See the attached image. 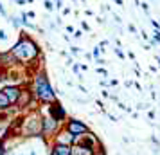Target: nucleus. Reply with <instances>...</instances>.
I'll return each mask as SVG.
<instances>
[{
	"mask_svg": "<svg viewBox=\"0 0 160 155\" xmlns=\"http://www.w3.org/2000/svg\"><path fill=\"white\" fill-rule=\"evenodd\" d=\"M11 54L15 56L22 65L31 67L32 63H36L40 58H43L40 45L34 42V38H31L25 31H20V36L16 40V44L9 49Z\"/></svg>",
	"mask_w": 160,
	"mask_h": 155,
	"instance_id": "f257e3e1",
	"label": "nucleus"
},
{
	"mask_svg": "<svg viewBox=\"0 0 160 155\" xmlns=\"http://www.w3.org/2000/svg\"><path fill=\"white\" fill-rule=\"evenodd\" d=\"M27 85H29V89H31V92H32L34 99H36L40 105H51L52 101L58 99L56 90L52 87L49 76H47V72H45L42 67L31 72V83H27Z\"/></svg>",
	"mask_w": 160,
	"mask_h": 155,
	"instance_id": "f03ea898",
	"label": "nucleus"
},
{
	"mask_svg": "<svg viewBox=\"0 0 160 155\" xmlns=\"http://www.w3.org/2000/svg\"><path fill=\"white\" fill-rule=\"evenodd\" d=\"M42 110L40 108H31L25 116L18 119V125H11L15 130L16 137L22 139H32V137H42Z\"/></svg>",
	"mask_w": 160,
	"mask_h": 155,
	"instance_id": "7ed1b4c3",
	"label": "nucleus"
},
{
	"mask_svg": "<svg viewBox=\"0 0 160 155\" xmlns=\"http://www.w3.org/2000/svg\"><path fill=\"white\" fill-rule=\"evenodd\" d=\"M61 123L59 121H56V119H52L49 114L47 116H42V139L49 144L52 139H54V135L59 132V128H61Z\"/></svg>",
	"mask_w": 160,
	"mask_h": 155,
	"instance_id": "20e7f679",
	"label": "nucleus"
},
{
	"mask_svg": "<svg viewBox=\"0 0 160 155\" xmlns=\"http://www.w3.org/2000/svg\"><path fill=\"white\" fill-rule=\"evenodd\" d=\"M36 105H38V101L34 99V96H32L29 85H23L22 92H20V96H18V99H16V103H15L16 110H31V108H38Z\"/></svg>",
	"mask_w": 160,
	"mask_h": 155,
	"instance_id": "39448f33",
	"label": "nucleus"
},
{
	"mask_svg": "<svg viewBox=\"0 0 160 155\" xmlns=\"http://www.w3.org/2000/svg\"><path fill=\"white\" fill-rule=\"evenodd\" d=\"M63 126H65L72 135H76V137H79V135H83V133L90 132V128H88L87 123L81 121V119H78V117H67V121L63 123Z\"/></svg>",
	"mask_w": 160,
	"mask_h": 155,
	"instance_id": "423d86ee",
	"label": "nucleus"
},
{
	"mask_svg": "<svg viewBox=\"0 0 160 155\" xmlns=\"http://www.w3.org/2000/svg\"><path fill=\"white\" fill-rule=\"evenodd\" d=\"M47 114L51 116L52 119H56V121H59L61 125L67 121V117H68V114H67L65 106L59 103V99H56V101H52L51 105H47Z\"/></svg>",
	"mask_w": 160,
	"mask_h": 155,
	"instance_id": "0eeeda50",
	"label": "nucleus"
},
{
	"mask_svg": "<svg viewBox=\"0 0 160 155\" xmlns=\"http://www.w3.org/2000/svg\"><path fill=\"white\" fill-rule=\"evenodd\" d=\"M76 142H79L83 146L90 148L92 152L97 150L99 146H102V142L99 141V137H97L94 132H87V133H83V135H79V137H76Z\"/></svg>",
	"mask_w": 160,
	"mask_h": 155,
	"instance_id": "6e6552de",
	"label": "nucleus"
},
{
	"mask_svg": "<svg viewBox=\"0 0 160 155\" xmlns=\"http://www.w3.org/2000/svg\"><path fill=\"white\" fill-rule=\"evenodd\" d=\"M51 142H56V144H67V146H72V144H76V135H72V133L67 130L65 126H61L59 128V132L54 135V139L51 141Z\"/></svg>",
	"mask_w": 160,
	"mask_h": 155,
	"instance_id": "1a4fd4ad",
	"label": "nucleus"
},
{
	"mask_svg": "<svg viewBox=\"0 0 160 155\" xmlns=\"http://www.w3.org/2000/svg\"><path fill=\"white\" fill-rule=\"evenodd\" d=\"M16 65H20V61L11 54V51L0 52V69L2 70H9V69H13Z\"/></svg>",
	"mask_w": 160,
	"mask_h": 155,
	"instance_id": "9d476101",
	"label": "nucleus"
},
{
	"mask_svg": "<svg viewBox=\"0 0 160 155\" xmlns=\"http://www.w3.org/2000/svg\"><path fill=\"white\" fill-rule=\"evenodd\" d=\"M2 92L8 96V99L11 101V105H15L16 99H18V96H20V92H22V85H16V83L4 85V87H2Z\"/></svg>",
	"mask_w": 160,
	"mask_h": 155,
	"instance_id": "9b49d317",
	"label": "nucleus"
},
{
	"mask_svg": "<svg viewBox=\"0 0 160 155\" xmlns=\"http://www.w3.org/2000/svg\"><path fill=\"white\" fill-rule=\"evenodd\" d=\"M70 148H72V146L49 142V155H70Z\"/></svg>",
	"mask_w": 160,
	"mask_h": 155,
	"instance_id": "f8f14e48",
	"label": "nucleus"
},
{
	"mask_svg": "<svg viewBox=\"0 0 160 155\" xmlns=\"http://www.w3.org/2000/svg\"><path fill=\"white\" fill-rule=\"evenodd\" d=\"M70 155H92V150L87 146H83V144H79V142H76L70 148Z\"/></svg>",
	"mask_w": 160,
	"mask_h": 155,
	"instance_id": "ddd939ff",
	"label": "nucleus"
},
{
	"mask_svg": "<svg viewBox=\"0 0 160 155\" xmlns=\"http://www.w3.org/2000/svg\"><path fill=\"white\" fill-rule=\"evenodd\" d=\"M11 106H15V105H11V101L8 99V96H6V94L2 92V89H0V114H6Z\"/></svg>",
	"mask_w": 160,
	"mask_h": 155,
	"instance_id": "4468645a",
	"label": "nucleus"
},
{
	"mask_svg": "<svg viewBox=\"0 0 160 155\" xmlns=\"http://www.w3.org/2000/svg\"><path fill=\"white\" fill-rule=\"evenodd\" d=\"M8 20L11 22V25H13L15 29H20V27H22V20H20V16H11L9 15Z\"/></svg>",
	"mask_w": 160,
	"mask_h": 155,
	"instance_id": "2eb2a0df",
	"label": "nucleus"
},
{
	"mask_svg": "<svg viewBox=\"0 0 160 155\" xmlns=\"http://www.w3.org/2000/svg\"><path fill=\"white\" fill-rule=\"evenodd\" d=\"M81 54V49L78 45H70V56H79Z\"/></svg>",
	"mask_w": 160,
	"mask_h": 155,
	"instance_id": "dca6fc26",
	"label": "nucleus"
},
{
	"mask_svg": "<svg viewBox=\"0 0 160 155\" xmlns=\"http://www.w3.org/2000/svg\"><path fill=\"white\" fill-rule=\"evenodd\" d=\"M43 8H45V11H52L54 9V2L52 0H43Z\"/></svg>",
	"mask_w": 160,
	"mask_h": 155,
	"instance_id": "f3484780",
	"label": "nucleus"
},
{
	"mask_svg": "<svg viewBox=\"0 0 160 155\" xmlns=\"http://www.w3.org/2000/svg\"><path fill=\"white\" fill-rule=\"evenodd\" d=\"M92 155H108V153H106V148H104V146H99L97 150L92 152Z\"/></svg>",
	"mask_w": 160,
	"mask_h": 155,
	"instance_id": "a211bd4d",
	"label": "nucleus"
},
{
	"mask_svg": "<svg viewBox=\"0 0 160 155\" xmlns=\"http://www.w3.org/2000/svg\"><path fill=\"white\" fill-rule=\"evenodd\" d=\"M138 6H140V9H142V11H144L146 15H149V4H148V2H140V4H138Z\"/></svg>",
	"mask_w": 160,
	"mask_h": 155,
	"instance_id": "6ab92c4d",
	"label": "nucleus"
},
{
	"mask_svg": "<svg viewBox=\"0 0 160 155\" xmlns=\"http://www.w3.org/2000/svg\"><path fill=\"white\" fill-rule=\"evenodd\" d=\"M113 52H115V56H119L121 59H124V58H126V54L122 52V49H121V47H115V49H113Z\"/></svg>",
	"mask_w": 160,
	"mask_h": 155,
	"instance_id": "aec40b11",
	"label": "nucleus"
},
{
	"mask_svg": "<svg viewBox=\"0 0 160 155\" xmlns=\"http://www.w3.org/2000/svg\"><path fill=\"white\" fill-rule=\"evenodd\" d=\"M128 31H130L133 36H138V29L135 27V25H133V23H130V25H128Z\"/></svg>",
	"mask_w": 160,
	"mask_h": 155,
	"instance_id": "412c9836",
	"label": "nucleus"
},
{
	"mask_svg": "<svg viewBox=\"0 0 160 155\" xmlns=\"http://www.w3.org/2000/svg\"><path fill=\"white\" fill-rule=\"evenodd\" d=\"M97 74H101L102 78H108V70L104 67H97Z\"/></svg>",
	"mask_w": 160,
	"mask_h": 155,
	"instance_id": "4be33fe9",
	"label": "nucleus"
},
{
	"mask_svg": "<svg viewBox=\"0 0 160 155\" xmlns=\"http://www.w3.org/2000/svg\"><path fill=\"white\" fill-rule=\"evenodd\" d=\"M81 31H87V33H90V25H88V22L81 20Z\"/></svg>",
	"mask_w": 160,
	"mask_h": 155,
	"instance_id": "5701e85b",
	"label": "nucleus"
},
{
	"mask_svg": "<svg viewBox=\"0 0 160 155\" xmlns=\"http://www.w3.org/2000/svg\"><path fill=\"white\" fill-rule=\"evenodd\" d=\"M149 139H151V142H153V144H155V148H158V150H160V141L157 139V135H151Z\"/></svg>",
	"mask_w": 160,
	"mask_h": 155,
	"instance_id": "b1692460",
	"label": "nucleus"
},
{
	"mask_svg": "<svg viewBox=\"0 0 160 155\" xmlns=\"http://www.w3.org/2000/svg\"><path fill=\"white\" fill-rule=\"evenodd\" d=\"M149 106H151L149 103H138V105H137V108H138V110H148Z\"/></svg>",
	"mask_w": 160,
	"mask_h": 155,
	"instance_id": "393cba45",
	"label": "nucleus"
},
{
	"mask_svg": "<svg viewBox=\"0 0 160 155\" xmlns=\"http://www.w3.org/2000/svg\"><path fill=\"white\" fill-rule=\"evenodd\" d=\"M54 8L56 9H63L65 6H63V0H54Z\"/></svg>",
	"mask_w": 160,
	"mask_h": 155,
	"instance_id": "a878e982",
	"label": "nucleus"
},
{
	"mask_svg": "<svg viewBox=\"0 0 160 155\" xmlns=\"http://www.w3.org/2000/svg\"><path fill=\"white\" fill-rule=\"evenodd\" d=\"M6 40H8V33L4 29H0V42H6Z\"/></svg>",
	"mask_w": 160,
	"mask_h": 155,
	"instance_id": "bb28decb",
	"label": "nucleus"
},
{
	"mask_svg": "<svg viewBox=\"0 0 160 155\" xmlns=\"http://www.w3.org/2000/svg\"><path fill=\"white\" fill-rule=\"evenodd\" d=\"M0 15L4 16V18H8V11H6V8H4V6H2V2H0Z\"/></svg>",
	"mask_w": 160,
	"mask_h": 155,
	"instance_id": "cd10ccee",
	"label": "nucleus"
},
{
	"mask_svg": "<svg viewBox=\"0 0 160 155\" xmlns=\"http://www.w3.org/2000/svg\"><path fill=\"white\" fill-rule=\"evenodd\" d=\"M138 34H140V36H142V40H146V42L149 40V34H148L146 31H138Z\"/></svg>",
	"mask_w": 160,
	"mask_h": 155,
	"instance_id": "c85d7f7f",
	"label": "nucleus"
},
{
	"mask_svg": "<svg viewBox=\"0 0 160 155\" xmlns=\"http://www.w3.org/2000/svg\"><path fill=\"white\" fill-rule=\"evenodd\" d=\"M79 70H81V72H87L88 65H87V63H79Z\"/></svg>",
	"mask_w": 160,
	"mask_h": 155,
	"instance_id": "c756f323",
	"label": "nucleus"
},
{
	"mask_svg": "<svg viewBox=\"0 0 160 155\" xmlns=\"http://www.w3.org/2000/svg\"><path fill=\"white\" fill-rule=\"evenodd\" d=\"M81 36H83V31H74V38L76 40H79Z\"/></svg>",
	"mask_w": 160,
	"mask_h": 155,
	"instance_id": "7c9ffc66",
	"label": "nucleus"
},
{
	"mask_svg": "<svg viewBox=\"0 0 160 155\" xmlns=\"http://www.w3.org/2000/svg\"><path fill=\"white\" fill-rule=\"evenodd\" d=\"M95 63L101 67V65H104V63H106V59H104V58H97V59H95Z\"/></svg>",
	"mask_w": 160,
	"mask_h": 155,
	"instance_id": "2f4dec72",
	"label": "nucleus"
},
{
	"mask_svg": "<svg viewBox=\"0 0 160 155\" xmlns=\"http://www.w3.org/2000/svg\"><path fill=\"white\" fill-rule=\"evenodd\" d=\"M155 116H157V114H155V110H149V112H148V117H149V121H153V119H155Z\"/></svg>",
	"mask_w": 160,
	"mask_h": 155,
	"instance_id": "473e14b6",
	"label": "nucleus"
},
{
	"mask_svg": "<svg viewBox=\"0 0 160 155\" xmlns=\"http://www.w3.org/2000/svg\"><path fill=\"white\" fill-rule=\"evenodd\" d=\"M128 58L131 59V61H135V52H131V51H128V54H126Z\"/></svg>",
	"mask_w": 160,
	"mask_h": 155,
	"instance_id": "72a5a7b5",
	"label": "nucleus"
},
{
	"mask_svg": "<svg viewBox=\"0 0 160 155\" xmlns=\"http://www.w3.org/2000/svg\"><path fill=\"white\" fill-rule=\"evenodd\" d=\"M151 25L155 27V29H158V31H160V23L157 22V20H151Z\"/></svg>",
	"mask_w": 160,
	"mask_h": 155,
	"instance_id": "f704fd0d",
	"label": "nucleus"
},
{
	"mask_svg": "<svg viewBox=\"0 0 160 155\" xmlns=\"http://www.w3.org/2000/svg\"><path fill=\"white\" fill-rule=\"evenodd\" d=\"M110 99L115 101V103H119V96H115V94H110Z\"/></svg>",
	"mask_w": 160,
	"mask_h": 155,
	"instance_id": "c9c22d12",
	"label": "nucleus"
},
{
	"mask_svg": "<svg viewBox=\"0 0 160 155\" xmlns=\"http://www.w3.org/2000/svg\"><path fill=\"white\" fill-rule=\"evenodd\" d=\"M99 85H101V87H108L110 83H108V80H101V81H99Z\"/></svg>",
	"mask_w": 160,
	"mask_h": 155,
	"instance_id": "e433bc0d",
	"label": "nucleus"
},
{
	"mask_svg": "<svg viewBox=\"0 0 160 155\" xmlns=\"http://www.w3.org/2000/svg\"><path fill=\"white\" fill-rule=\"evenodd\" d=\"M101 96L106 99V97H110V92H108V90H101Z\"/></svg>",
	"mask_w": 160,
	"mask_h": 155,
	"instance_id": "4c0bfd02",
	"label": "nucleus"
},
{
	"mask_svg": "<svg viewBox=\"0 0 160 155\" xmlns=\"http://www.w3.org/2000/svg\"><path fill=\"white\" fill-rule=\"evenodd\" d=\"M110 85H112V87H117V85H119V80H110Z\"/></svg>",
	"mask_w": 160,
	"mask_h": 155,
	"instance_id": "58836bf2",
	"label": "nucleus"
},
{
	"mask_svg": "<svg viewBox=\"0 0 160 155\" xmlns=\"http://www.w3.org/2000/svg\"><path fill=\"white\" fill-rule=\"evenodd\" d=\"M117 106H119V108H121V110H126V108H128V106H126V105H124V103H121V101H119V103H117Z\"/></svg>",
	"mask_w": 160,
	"mask_h": 155,
	"instance_id": "ea45409f",
	"label": "nucleus"
},
{
	"mask_svg": "<svg viewBox=\"0 0 160 155\" xmlns=\"http://www.w3.org/2000/svg\"><path fill=\"white\" fill-rule=\"evenodd\" d=\"M61 13H63V16L68 15V13H70V8H63V9H61Z\"/></svg>",
	"mask_w": 160,
	"mask_h": 155,
	"instance_id": "a19ab883",
	"label": "nucleus"
},
{
	"mask_svg": "<svg viewBox=\"0 0 160 155\" xmlns=\"http://www.w3.org/2000/svg\"><path fill=\"white\" fill-rule=\"evenodd\" d=\"M27 16H29V18H36V13H34V11H27Z\"/></svg>",
	"mask_w": 160,
	"mask_h": 155,
	"instance_id": "79ce46f5",
	"label": "nucleus"
},
{
	"mask_svg": "<svg viewBox=\"0 0 160 155\" xmlns=\"http://www.w3.org/2000/svg\"><path fill=\"white\" fill-rule=\"evenodd\" d=\"M148 42H149V45H151V47H157V45H158V44H157V42H155V40H153V38H149Z\"/></svg>",
	"mask_w": 160,
	"mask_h": 155,
	"instance_id": "37998d69",
	"label": "nucleus"
},
{
	"mask_svg": "<svg viewBox=\"0 0 160 155\" xmlns=\"http://www.w3.org/2000/svg\"><path fill=\"white\" fill-rule=\"evenodd\" d=\"M113 20H115V23H121L122 20H121V16L119 15H113Z\"/></svg>",
	"mask_w": 160,
	"mask_h": 155,
	"instance_id": "c03bdc74",
	"label": "nucleus"
},
{
	"mask_svg": "<svg viewBox=\"0 0 160 155\" xmlns=\"http://www.w3.org/2000/svg\"><path fill=\"white\" fill-rule=\"evenodd\" d=\"M108 119L110 121H113V123H117V117L113 116V114H108Z\"/></svg>",
	"mask_w": 160,
	"mask_h": 155,
	"instance_id": "a18cd8bd",
	"label": "nucleus"
},
{
	"mask_svg": "<svg viewBox=\"0 0 160 155\" xmlns=\"http://www.w3.org/2000/svg\"><path fill=\"white\" fill-rule=\"evenodd\" d=\"M65 29H67V33H70V34H72V33H74V27H72V25H67Z\"/></svg>",
	"mask_w": 160,
	"mask_h": 155,
	"instance_id": "49530a36",
	"label": "nucleus"
},
{
	"mask_svg": "<svg viewBox=\"0 0 160 155\" xmlns=\"http://www.w3.org/2000/svg\"><path fill=\"white\" fill-rule=\"evenodd\" d=\"M108 44H110L108 40H102L101 44H99V47H106V45H108Z\"/></svg>",
	"mask_w": 160,
	"mask_h": 155,
	"instance_id": "de8ad7c7",
	"label": "nucleus"
},
{
	"mask_svg": "<svg viewBox=\"0 0 160 155\" xmlns=\"http://www.w3.org/2000/svg\"><path fill=\"white\" fill-rule=\"evenodd\" d=\"M78 87H79V90H81V92H83V94H88V90L85 89V87H83V85H78Z\"/></svg>",
	"mask_w": 160,
	"mask_h": 155,
	"instance_id": "09e8293b",
	"label": "nucleus"
},
{
	"mask_svg": "<svg viewBox=\"0 0 160 155\" xmlns=\"http://www.w3.org/2000/svg\"><path fill=\"white\" fill-rule=\"evenodd\" d=\"M16 4H18V6H25V4H27V0H16Z\"/></svg>",
	"mask_w": 160,
	"mask_h": 155,
	"instance_id": "8fccbe9b",
	"label": "nucleus"
},
{
	"mask_svg": "<svg viewBox=\"0 0 160 155\" xmlns=\"http://www.w3.org/2000/svg\"><path fill=\"white\" fill-rule=\"evenodd\" d=\"M85 15H87V16H94V11H90V9H87V11H85Z\"/></svg>",
	"mask_w": 160,
	"mask_h": 155,
	"instance_id": "3c124183",
	"label": "nucleus"
},
{
	"mask_svg": "<svg viewBox=\"0 0 160 155\" xmlns=\"http://www.w3.org/2000/svg\"><path fill=\"white\" fill-rule=\"evenodd\" d=\"M85 56H87V59H92L94 56H92V52H85Z\"/></svg>",
	"mask_w": 160,
	"mask_h": 155,
	"instance_id": "603ef678",
	"label": "nucleus"
},
{
	"mask_svg": "<svg viewBox=\"0 0 160 155\" xmlns=\"http://www.w3.org/2000/svg\"><path fill=\"white\" fill-rule=\"evenodd\" d=\"M115 4H117V6H122L124 2H122V0H115Z\"/></svg>",
	"mask_w": 160,
	"mask_h": 155,
	"instance_id": "864d4df0",
	"label": "nucleus"
},
{
	"mask_svg": "<svg viewBox=\"0 0 160 155\" xmlns=\"http://www.w3.org/2000/svg\"><path fill=\"white\" fill-rule=\"evenodd\" d=\"M157 61H158V67H160V54L157 56Z\"/></svg>",
	"mask_w": 160,
	"mask_h": 155,
	"instance_id": "5fc2aeb1",
	"label": "nucleus"
},
{
	"mask_svg": "<svg viewBox=\"0 0 160 155\" xmlns=\"http://www.w3.org/2000/svg\"><path fill=\"white\" fill-rule=\"evenodd\" d=\"M29 155H36V152H34V150H31V153Z\"/></svg>",
	"mask_w": 160,
	"mask_h": 155,
	"instance_id": "6e6d98bb",
	"label": "nucleus"
},
{
	"mask_svg": "<svg viewBox=\"0 0 160 155\" xmlns=\"http://www.w3.org/2000/svg\"><path fill=\"white\" fill-rule=\"evenodd\" d=\"M72 2H74V6H76V2H78V0H72Z\"/></svg>",
	"mask_w": 160,
	"mask_h": 155,
	"instance_id": "4d7b16f0",
	"label": "nucleus"
},
{
	"mask_svg": "<svg viewBox=\"0 0 160 155\" xmlns=\"http://www.w3.org/2000/svg\"><path fill=\"white\" fill-rule=\"evenodd\" d=\"M27 2H32V0H27Z\"/></svg>",
	"mask_w": 160,
	"mask_h": 155,
	"instance_id": "13d9d810",
	"label": "nucleus"
},
{
	"mask_svg": "<svg viewBox=\"0 0 160 155\" xmlns=\"http://www.w3.org/2000/svg\"><path fill=\"white\" fill-rule=\"evenodd\" d=\"M18 155H23V153H18Z\"/></svg>",
	"mask_w": 160,
	"mask_h": 155,
	"instance_id": "bf43d9fd",
	"label": "nucleus"
},
{
	"mask_svg": "<svg viewBox=\"0 0 160 155\" xmlns=\"http://www.w3.org/2000/svg\"><path fill=\"white\" fill-rule=\"evenodd\" d=\"M113 2H115V0H113Z\"/></svg>",
	"mask_w": 160,
	"mask_h": 155,
	"instance_id": "052dcab7",
	"label": "nucleus"
}]
</instances>
